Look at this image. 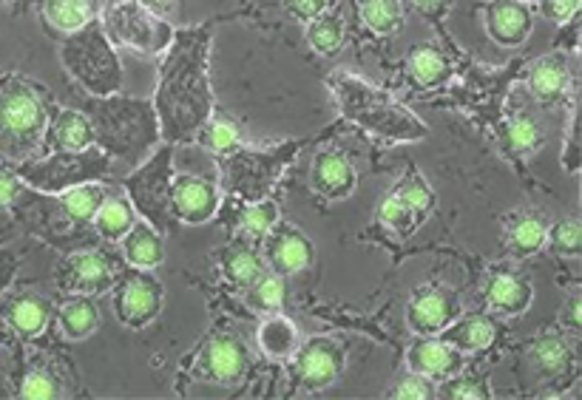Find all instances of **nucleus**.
Listing matches in <instances>:
<instances>
[{
    "label": "nucleus",
    "mask_w": 582,
    "mask_h": 400,
    "mask_svg": "<svg viewBox=\"0 0 582 400\" xmlns=\"http://www.w3.org/2000/svg\"><path fill=\"white\" fill-rule=\"evenodd\" d=\"M208 29L177 32L168 43V57L159 69L157 117L168 142L194 140L211 120L213 97L208 86Z\"/></svg>",
    "instance_id": "f257e3e1"
},
{
    "label": "nucleus",
    "mask_w": 582,
    "mask_h": 400,
    "mask_svg": "<svg viewBox=\"0 0 582 400\" xmlns=\"http://www.w3.org/2000/svg\"><path fill=\"white\" fill-rule=\"evenodd\" d=\"M94 128V142L108 157L140 162L157 140V111L148 100L100 97L83 111Z\"/></svg>",
    "instance_id": "f03ea898"
},
{
    "label": "nucleus",
    "mask_w": 582,
    "mask_h": 400,
    "mask_svg": "<svg viewBox=\"0 0 582 400\" xmlns=\"http://www.w3.org/2000/svg\"><path fill=\"white\" fill-rule=\"evenodd\" d=\"M330 86L336 91L338 103L347 117L361 122L367 131L384 137V140H421L426 137V125L404 105H398L392 97L375 91L364 80L350 77V74H336L330 77Z\"/></svg>",
    "instance_id": "7ed1b4c3"
},
{
    "label": "nucleus",
    "mask_w": 582,
    "mask_h": 400,
    "mask_svg": "<svg viewBox=\"0 0 582 400\" xmlns=\"http://www.w3.org/2000/svg\"><path fill=\"white\" fill-rule=\"evenodd\" d=\"M69 40L60 49V60L71 77L94 97H108L123 86V69L111 40L100 23H86L83 29L69 32Z\"/></svg>",
    "instance_id": "20e7f679"
},
{
    "label": "nucleus",
    "mask_w": 582,
    "mask_h": 400,
    "mask_svg": "<svg viewBox=\"0 0 582 400\" xmlns=\"http://www.w3.org/2000/svg\"><path fill=\"white\" fill-rule=\"evenodd\" d=\"M46 105L35 88L23 80H3L0 83V140L29 148L46 131Z\"/></svg>",
    "instance_id": "39448f33"
},
{
    "label": "nucleus",
    "mask_w": 582,
    "mask_h": 400,
    "mask_svg": "<svg viewBox=\"0 0 582 400\" xmlns=\"http://www.w3.org/2000/svg\"><path fill=\"white\" fill-rule=\"evenodd\" d=\"M171 148H162L157 157L148 159L140 171L125 179V191L131 202L137 205L142 216L151 219V227L157 233H165L174 225V210H171Z\"/></svg>",
    "instance_id": "423d86ee"
},
{
    "label": "nucleus",
    "mask_w": 582,
    "mask_h": 400,
    "mask_svg": "<svg viewBox=\"0 0 582 400\" xmlns=\"http://www.w3.org/2000/svg\"><path fill=\"white\" fill-rule=\"evenodd\" d=\"M106 37L120 46H131L137 52H162L168 49L174 29L159 20L140 0H117L106 12Z\"/></svg>",
    "instance_id": "0eeeda50"
},
{
    "label": "nucleus",
    "mask_w": 582,
    "mask_h": 400,
    "mask_svg": "<svg viewBox=\"0 0 582 400\" xmlns=\"http://www.w3.org/2000/svg\"><path fill=\"white\" fill-rule=\"evenodd\" d=\"M108 174V154L106 151H57L46 162H32L23 165L20 176H26L37 188L46 191H69L83 182H94L100 176Z\"/></svg>",
    "instance_id": "6e6552de"
},
{
    "label": "nucleus",
    "mask_w": 582,
    "mask_h": 400,
    "mask_svg": "<svg viewBox=\"0 0 582 400\" xmlns=\"http://www.w3.org/2000/svg\"><path fill=\"white\" fill-rule=\"evenodd\" d=\"M162 296H165V290H162L159 279H154L148 270L137 267L117 287V296H114L117 318L123 321L125 327L140 330V327L151 324L159 315V310H162Z\"/></svg>",
    "instance_id": "1a4fd4ad"
},
{
    "label": "nucleus",
    "mask_w": 582,
    "mask_h": 400,
    "mask_svg": "<svg viewBox=\"0 0 582 400\" xmlns=\"http://www.w3.org/2000/svg\"><path fill=\"white\" fill-rule=\"evenodd\" d=\"M284 162H290V151H273V154H256V151H245V154H230L225 162V182L228 188L236 193H242L247 199H262L265 191L273 185V179L279 176Z\"/></svg>",
    "instance_id": "9d476101"
},
{
    "label": "nucleus",
    "mask_w": 582,
    "mask_h": 400,
    "mask_svg": "<svg viewBox=\"0 0 582 400\" xmlns=\"http://www.w3.org/2000/svg\"><path fill=\"white\" fill-rule=\"evenodd\" d=\"M296 381L304 389H324L330 383L338 381V375L344 372V344L330 335H318L313 341H307L304 347H296Z\"/></svg>",
    "instance_id": "9b49d317"
},
{
    "label": "nucleus",
    "mask_w": 582,
    "mask_h": 400,
    "mask_svg": "<svg viewBox=\"0 0 582 400\" xmlns=\"http://www.w3.org/2000/svg\"><path fill=\"white\" fill-rule=\"evenodd\" d=\"M247 364H250V355H247L245 344L228 335V332H219L205 341V347L196 358V375L205 378L211 383H239L245 378Z\"/></svg>",
    "instance_id": "f8f14e48"
},
{
    "label": "nucleus",
    "mask_w": 582,
    "mask_h": 400,
    "mask_svg": "<svg viewBox=\"0 0 582 400\" xmlns=\"http://www.w3.org/2000/svg\"><path fill=\"white\" fill-rule=\"evenodd\" d=\"M117 279V267L106 253L83 250L69 253L57 267V287L69 293H103Z\"/></svg>",
    "instance_id": "ddd939ff"
},
{
    "label": "nucleus",
    "mask_w": 582,
    "mask_h": 400,
    "mask_svg": "<svg viewBox=\"0 0 582 400\" xmlns=\"http://www.w3.org/2000/svg\"><path fill=\"white\" fill-rule=\"evenodd\" d=\"M171 210L188 225H202L219 210V188L211 176L182 174L171 182Z\"/></svg>",
    "instance_id": "4468645a"
},
{
    "label": "nucleus",
    "mask_w": 582,
    "mask_h": 400,
    "mask_svg": "<svg viewBox=\"0 0 582 400\" xmlns=\"http://www.w3.org/2000/svg\"><path fill=\"white\" fill-rule=\"evenodd\" d=\"M267 259L279 276H293L313 264L316 247L296 225L273 227L270 242H267Z\"/></svg>",
    "instance_id": "2eb2a0df"
},
{
    "label": "nucleus",
    "mask_w": 582,
    "mask_h": 400,
    "mask_svg": "<svg viewBox=\"0 0 582 400\" xmlns=\"http://www.w3.org/2000/svg\"><path fill=\"white\" fill-rule=\"evenodd\" d=\"M486 29L494 43L514 49L523 46L531 32V12L523 0H494L486 9Z\"/></svg>",
    "instance_id": "dca6fc26"
},
{
    "label": "nucleus",
    "mask_w": 582,
    "mask_h": 400,
    "mask_svg": "<svg viewBox=\"0 0 582 400\" xmlns=\"http://www.w3.org/2000/svg\"><path fill=\"white\" fill-rule=\"evenodd\" d=\"M310 188L324 199H347L355 191V171L350 159L338 151H321L310 165Z\"/></svg>",
    "instance_id": "f3484780"
},
{
    "label": "nucleus",
    "mask_w": 582,
    "mask_h": 400,
    "mask_svg": "<svg viewBox=\"0 0 582 400\" xmlns=\"http://www.w3.org/2000/svg\"><path fill=\"white\" fill-rule=\"evenodd\" d=\"M406 364L426 378H449L463 369V352L441 338H421L406 352Z\"/></svg>",
    "instance_id": "a211bd4d"
},
{
    "label": "nucleus",
    "mask_w": 582,
    "mask_h": 400,
    "mask_svg": "<svg viewBox=\"0 0 582 400\" xmlns=\"http://www.w3.org/2000/svg\"><path fill=\"white\" fill-rule=\"evenodd\" d=\"M455 315H458V301L443 290H424V293L412 296L409 307H406L409 327L418 335L441 332L446 324L455 321Z\"/></svg>",
    "instance_id": "6ab92c4d"
},
{
    "label": "nucleus",
    "mask_w": 582,
    "mask_h": 400,
    "mask_svg": "<svg viewBox=\"0 0 582 400\" xmlns=\"http://www.w3.org/2000/svg\"><path fill=\"white\" fill-rule=\"evenodd\" d=\"M49 148L52 151H86L94 145V128L83 111H57L49 122Z\"/></svg>",
    "instance_id": "aec40b11"
},
{
    "label": "nucleus",
    "mask_w": 582,
    "mask_h": 400,
    "mask_svg": "<svg viewBox=\"0 0 582 400\" xmlns=\"http://www.w3.org/2000/svg\"><path fill=\"white\" fill-rule=\"evenodd\" d=\"M486 301L500 315L526 313L531 304V284L514 273H494L486 284Z\"/></svg>",
    "instance_id": "412c9836"
},
{
    "label": "nucleus",
    "mask_w": 582,
    "mask_h": 400,
    "mask_svg": "<svg viewBox=\"0 0 582 400\" xmlns=\"http://www.w3.org/2000/svg\"><path fill=\"white\" fill-rule=\"evenodd\" d=\"M441 332V341L458 347L460 352H477V349L492 347L494 338H497V324L486 315H466L452 327L446 324Z\"/></svg>",
    "instance_id": "4be33fe9"
},
{
    "label": "nucleus",
    "mask_w": 582,
    "mask_h": 400,
    "mask_svg": "<svg viewBox=\"0 0 582 400\" xmlns=\"http://www.w3.org/2000/svg\"><path fill=\"white\" fill-rule=\"evenodd\" d=\"M123 253L128 264L140 267V270H154L165 259V247L162 236L145 222H134L131 230L123 236Z\"/></svg>",
    "instance_id": "5701e85b"
},
{
    "label": "nucleus",
    "mask_w": 582,
    "mask_h": 400,
    "mask_svg": "<svg viewBox=\"0 0 582 400\" xmlns=\"http://www.w3.org/2000/svg\"><path fill=\"white\" fill-rule=\"evenodd\" d=\"M49 301L40 296H32V293H23V296H15L9 304H6V321L9 327L23 335V338H35L40 332L46 330L49 324Z\"/></svg>",
    "instance_id": "b1692460"
},
{
    "label": "nucleus",
    "mask_w": 582,
    "mask_h": 400,
    "mask_svg": "<svg viewBox=\"0 0 582 400\" xmlns=\"http://www.w3.org/2000/svg\"><path fill=\"white\" fill-rule=\"evenodd\" d=\"M529 358L540 375L557 378V375L568 372V366L574 361V352H571V344L565 341L560 332H546V335L531 341Z\"/></svg>",
    "instance_id": "393cba45"
},
{
    "label": "nucleus",
    "mask_w": 582,
    "mask_h": 400,
    "mask_svg": "<svg viewBox=\"0 0 582 400\" xmlns=\"http://www.w3.org/2000/svg\"><path fill=\"white\" fill-rule=\"evenodd\" d=\"M256 341H259V347L265 352L267 358H273V361H287L296 347H299V332L293 327V321L290 318H284V315H270L262 321V327L256 332Z\"/></svg>",
    "instance_id": "a878e982"
},
{
    "label": "nucleus",
    "mask_w": 582,
    "mask_h": 400,
    "mask_svg": "<svg viewBox=\"0 0 582 400\" xmlns=\"http://www.w3.org/2000/svg\"><path fill=\"white\" fill-rule=\"evenodd\" d=\"M568 57L565 54H546L529 69V86L537 97L551 100L568 86Z\"/></svg>",
    "instance_id": "bb28decb"
},
{
    "label": "nucleus",
    "mask_w": 582,
    "mask_h": 400,
    "mask_svg": "<svg viewBox=\"0 0 582 400\" xmlns=\"http://www.w3.org/2000/svg\"><path fill=\"white\" fill-rule=\"evenodd\" d=\"M134 225V208H131V202H128V196H120V193H114V196H108L103 199V205L97 208L94 213V227H97V233L108 239V242H120L125 233L131 230Z\"/></svg>",
    "instance_id": "cd10ccee"
},
{
    "label": "nucleus",
    "mask_w": 582,
    "mask_h": 400,
    "mask_svg": "<svg viewBox=\"0 0 582 400\" xmlns=\"http://www.w3.org/2000/svg\"><path fill=\"white\" fill-rule=\"evenodd\" d=\"M43 15L60 32H77L97 18V0H46Z\"/></svg>",
    "instance_id": "c85d7f7f"
},
{
    "label": "nucleus",
    "mask_w": 582,
    "mask_h": 400,
    "mask_svg": "<svg viewBox=\"0 0 582 400\" xmlns=\"http://www.w3.org/2000/svg\"><path fill=\"white\" fill-rule=\"evenodd\" d=\"M103 199H106V188L103 185H97V182H91V185H77V188H69V191H63L60 196V210H63V216L74 222V225H83V222H91L94 219V213L97 208L103 205Z\"/></svg>",
    "instance_id": "c756f323"
},
{
    "label": "nucleus",
    "mask_w": 582,
    "mask_h": 400,
    "mask_svg": "<svg viewBox=\"0 0 582 400\" xmlns=\"http://www.w3.org/2000/svg\"><path fill=\"white\" fill-rule=\"evenodd\" d=\"M97 307L91 298H69L63 307H60V330L69 341H83L89 338L91 332L97 330Z\"/></svg>",
    "instance_id": "7c9ffc66"
},
{
    "label": "nucleus",
    "mask_w": 582,
    "mask_h": 400,
    "mask_svg": "<svg viewBox=\"0 0 582 400\" xmlns=\"http://www.w3.org/2000/svg\"><path fill=\"white\" fill-rule=\"evenodd\" d=\"M546 230L548 225L543 222V216L523 213L506 230V244L512 247V253H517V256H531V253H537L546 244Z\"/></svg>",
    "instance_id": "2f4dec72"
},
{
    "label": "nucleus",
    "mask_w": 582,
    "mask_h": 400,
    "mask_svg": "<svg viewBox=\"0 0 582 400\" xmlns=\"http://www.w3.org/2000/svg\"><path fill=\"white\" fill-rule=\"evenodd\" d=\"M307 40L318 54H336L344 43V15L341 12H324L307 26Z\"/></svg>",
    "instance_id": "473e14b6"
},
{
    "label": "nucleus",
    "mask_w": 582,
    "mask_h": 400,
    "mask_svg": "<svg viewBox=\"0 0 582 400\" xmlns=\"http://www.w3.org/2000/svg\"><path fill=\"white\" fill-rule=\"evenodd\" d=\"M222 270L233 284L247 287L250 281L262 273V256L256 250H250L245 244H233L222 253Z\"/></svg>",
    "instance_id": "72a5a7b5"
},
{
    "label": "nucleus",
    "mask_w": 582,
    "mask_h": 400,
    "mask_svg": "<svg viewBox=\"0 0 582 400\" xmlns=\"http://www.w3.org/2000/svg\"><path fill=\"white\" fill-rule=\"evenodd\" d=\"M247 304L259 313H276L284 304V279L279 273H259L256 279L247 284Z\"/></svg>",
    "instance_id": "f704fd0d"
},
{
    "label": "nucleus",
    "mask_w": 582,
    "mask_h": 400,
    "mask_svg": "<svg viewBox=\"0 0 582 400\" xmlns=\"http://www.w3.org/2000/svg\"><path fill=\"white\" fill-rule=\"evenodd\" d=\"M395 196L404 202L406 208L412 210V216L421 222V219H426L429 213H432V208H435V193H432V188L426 185V179L421 174H406L404 179H401V185L395 188Z\"/></svg>",
    "instance_id": "c9c22d12"
},
{
    "label": "nucleus",
    "mask_w": 582,
    "mask_h": 400,
    "mask_svg": "<svg viewBox=\"0 0 582 400\" xmlns=\"http://www.w3.org/2000/svg\"><path fill=\"white\" fill-rule=\"evenodd\" d=\"M361 18L375 35H389L401 26L398 0H361Z\"/></svg>",
    "instance_id": "e433bc0d"
},
{
    "label": "nucleus",
    "mask_w": 582,
    "mask_h": 400,
    "mask_svg": "<svg viewBox=\"0 0 582 400\" xmlns=\"http://www.w3.org/2000/svg\"><path fill=\"white\" fill-rule=\"evenodd\" d=\"M199 140L205 148H211L213 154H233L239 151V128L233 125L225 117H216V120H208L202 128H199Z\"/></svg>",
    "instance_id": "4c0bfd02"
},
{
    "label": "nucleus",
    "mask_w": 582,
    "mask_h": 400,
    "mask_svg": "<svg viewBox=\"0 0 582 400\" xmlns=\"http://www.w3.org/2000/svg\"><path fill=\"white\" fill-rule=\"evenodd\" d=\"M276 225H279V208L270 199H256L253 205L239 210V227L247 236H267Z\"/></svg>",
    "instance_id": "58836bf2"
},
{
    "label": "nucleus",
    "mask_w": 582,
    "mask_h": 400,
    "mask_svg": "<svg viewBox=\"0 0 582 400\" xmlns=\"http://www.w3.org/2000/svg\"><path fill=\"white\" fill-rule=\"evenodd\" d=\"M409 69L421 86H438L446 77V60L435 46H421L409 57Z\"/></svg>",
    "instance_id": "ea45409f"
},
{
    "label": "nucleus",
    "mask_w": 582,
    "mask_h": 400,
    "mask_svg": "<svg viewBox=\"0 0 582 400\" xmlns=\"http://www.w3.org/2000/svg\"><path fill=\"white\" fill-rule=\"evenodd\" d=\"M546 244L560 256H577L582 250V227L577 219H563L546 230Z\"/></svg>",
    "instance_id": "a19ab883"
},
{
    "label": "nucleus",
    "mask_w": 582,
    "mask_h": 400,
    "mask_svg": "<svg viewBox=\"0 0 582 400\" xmlns=\"http://www.w3.org/2000/svg\"><path fill=\"white\" fill-rule=\"evenodd\" d=\"M506 137H509L512 151H517V154H529V151H534V148L543 142V128L531 120V117L520 114V117H512V120H509Z\"/></svg>",
    "instance_id": "79ce46f5"
},
{
    "label": "nucleus",
    "mask_w": 582,
    "mask_h": 400,
    "mask_svg": "<svg viewBox=\"0 0 582 400\" xmlns=\"http://www.w3.org/2000/svg\"><path fill=\"white\" fill-rule=\"evenodd\" d=\"M443 389H441V398H452V400H480V398H489V389L483 386L480 378H472V375H449V378H443Z\"/></svg>",
    "instance_id": "37998d69"
},
{
    "label": "nucleus",
    "mask_w": 582,
    "mask_h": 400,
    "mask_svg": "<svg viewBox=\"0 0 582 400\" xmlns=\"http://www.w3.org/2000/svg\"><path fill=\"white\" fill-rule=\"evenodd\" d=\"M378 222H381V225H387L389 230H398V233L404 230V233H409L418 219L412 216V210L406 208L404 202H401L395 193H389L387 199L381 202V208H378Z\"/></svg>",
    "instance_id": "c03bdc74"
},
{
    "label": "nucleus",
    "mask_w": 582,
    "mask_h": 400,
    "mask_svg": "<svg viewBox=\"0 0 582 400\" xmlns=\"http://www.w3.org/2000/svg\"><path fill=\"white\" fill-rule=\"evenodd\" d=\"M20 398H32V400H46V398H57L60 395V386L54 381L52 375L46 372H29L23 383H20Z\"/></svg>",
    "instance_id": "a18cd8bd"
},
{
    "label": "nucleus",
    "mask_w": 582,
    "mask_h": 400,
    "mask_svg": "<svg viewBox=\"0 0 582 400\" xmlns=\"http://www.w3.org/2000/svg\"><path fill=\"white\" fill-rule=\"evenodd\" d=\"M435 395V383L432 378H426V375H418V372H412V375H406L404 381L398 383L395 389H392V398H406V400H426Z\"/></svg>",
    "instance_id": "49530a36"
},
{
    "label": "nucleus",
    "mask_w": 582,
    "mask_h": 400,
    "mask_svg": "<svg viewBox=\"0 0 582 400\" xmlns=\"http://www.w3.org/2000/svg\"><path fill=\"white\" fill-rule=\"evenodd\" d=\"M327 6H330V0H287V12H290L293 18L304 20V23H310V20H316L318 15H324Z\"/></svg>",
    "instance_id": "de8ad7c7"
},
{
    "label": "nucleus",
    "mask_w": 582,
    "mask_h": 400,
    "mask_svg": "<svg viewBox=\"0 0 582 400\" xmlns=\"http://www.w3.org/2000/svg\"><path fill=\"white\" fill-rule=\"evenodd\" d=\"M580 9V0H543V12L546 18H551L554 23H565L577 15Z\"/></svg>",
    "instance_id": "09e8293b"
},
{
    "label": "nucleus",
    "mask_w": 582,
    "mask_h": 400,
    "mask_svg": "<svg viewBox=\"0 0 582 400\" xmlns=\"http://www.w3.org/2000/svg\"><path fill=\"white\" fill-rule=\"evenodd\" d=\"M563 324L565 327H571V330H580V324H582L580 296L568 298V304H565V310H563Z\"/></svg>",
    "instance_id": "8fccbe9b"
},
{
    "label": "nucleus",
    "mask_w": 582,
    "mask_h": 400,
    "mask_svg": "<svg viewBox=\"0 0 582 400\" xmlns=\"http://www.w3.org/2000/svg\"><path fill=\"white\" fill-rule=\"evenodd\" d=\"M18 199V179L12 174H3L0 171V208L3 205H12Z\"/></svg>",
    "instance_id": "3c124183"
},
{
    "label": "nucleus",
    "mask_w": 582,
    "mask_h": 400,
    "mask_svg": "<svg viewBox=\"0 0 582 400\" xmlns=\"http://www.w3.org/2000/svg\"><path fill=\"white\" fill-rule=\"evenodd\" d=\"M415 3H418V6H421L424 12H438V9H441L446 0H415Z\"/></svg>",
    "instance_id": "603ef678"
},
{
    "label": "nucleus",
    "mask_w": 582,
    "mask_h": 400,
    "mask_svg": "<svg viewBox=\"0 0 582 400\" xmlns=\"http://www.w3.org/2000/svg\"><path fill=\"white\" fill-rule=\"evenodd\" d=\"M140 3L142 6H148V9H159V12H162V9H168L174 0H140Z\"/></svg>",
    "instance_id": "864d4df0"
}]
</instances>
